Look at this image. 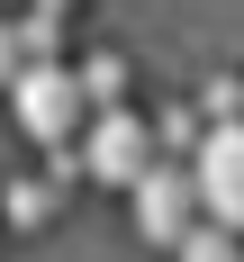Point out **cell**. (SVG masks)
Masks as SVG:
<instances>
[{"label": "cell", "mask_w": 244, "mask_h": 262, "mask_svg": "<svg viewBox=\"0 0 244 262\" xmlns=\"http://www.w3.org/2000/svg\"><path fill=\"white\" fill-rule=\"evenodd\" d=\"M190 181H199V217L235 226L244 235V118H217L190 154Z\"/></svg>", "instance_id": "obj_3"}, {"label": "cell", "mask_w": 244, "mask_h": 262, "mask_svg": "<svg viewBox=\"0 0 244 262\" xmlns=\"http://www.w3.org/2000/svg\"><path fill=\"white\" fill-rule=\"evenodd\" d=\"M9 108H18L27 145H46V154H73V145H81V127H91L81 73H63V63H27V73L9 81Z\"/></svg>", "instance_id": "obj_1"}, {"label": "cell", "mask_w": 244, "mask_h": 262, "mask_svg": "<svg viewBox=\"0 0 244 262\" xmlns=\"http://www.w3.org/2000/svg\"><path fill=\"white\" fill-rule=\"evenodd\" d=\"M217 118H244V81H235V73L208 81V127H217Z\"/></svg>", "instance_id": "obj_10"}, {"label": "cell", "mask_w": 244, "mask_h": 262, "mask_svg": "<svg viewBox=\"0 0 244 262\" xmlns=\"http://www.w3.org/2000/svg\"><path fill=\"white\" fill-rule=\"evenodd\" d=\"M0 208L18 217V226H46V217H54V181H9V190H0Z\"/></svg>", "instance_id": "obj_8"}, {"label": "cell", "mask_w": 244, "mask_h": 262, "mask_svg": "<svg viewBox=\"0 0 244 262\" xmlns=\"http://www.w3.org/2000/svg\"><path fill=\"white\" fill-rule=\"evenodd\" d=\"M18 73H27V54H18V27H0V91H9Z\"/></svg>", "instance_id": "obj_11"}, {"label": "cell", "mask_w": 244, "mask_h": 262, "mask_svg": "<svg viewBox=\"0 0 244 262\" xmlns=\"http://www.w3.org/2000/svg\"><path fill=\"white\" fill-rule=\"evenodd\" d=\"M18 54H27V63H54V54H63V27H54V9L18 18Z\"/></svg>", "instance_id": "obj_9"}, {"label": "cell", "mask_w": 244, "mask_h": 262, "mask_svg": "<svg viewBox=\"0 0 244 262\" xmlns=\"http://www.w3.org/2000/svg\"><path fill=\"white\" fill-rule=\"evenodd\" d=\"M172 262H244V235H235V226H217V217H199V226L172 244Z\"/></svg>", "instance_id": "obj_5"}, {"label": "cell", "mask_w": 244, "mask_h": 262, "mask_svg": "<svg viewBox=\"0 0 244 262\" xmlns=\"http://www.w3.org/2000/svg\"><path fill=\"white\" fill-rule=\"evenodd\" d=\"M199 136H208V118H199V108H163V118H154V154L181 163V154H199Z\"/></svg>", "instance_id": "obj_7"}, {"label": "cell", "mask_w": 244, "mask_h": 262, "mask_svg": "<svg viewBox=\"0 0 244 262\" xmlns=\"http://www.w3.org/2000/svg\"><path fill=\"white\" fill-rule=\"evenodd\" d=\"M81 100L91 108H127V54H91L81 63Z\"/></svg>", "instance_id": "obj_6"}, {"label": "cell", "mask_w": 244, "mask_h": 262, "mask_svg": "<svg viewBox=\"0 0 244 262\" xmlns=\"http://www.w3.org/2000/svg\"><path fill=\"white\" fill-rule=\"evenodd\" d=\"M73 163H81L100 190H136V181H145L163 154H154V127H145L136 108H91V127H81Z\"/></svg>", "instance_id": "obj_2"}, {"label": "cell", "mask_w": 244, "mask_h": 262, "mask_svg": "<svg viewBox=\"0 0 244 262\" xmlns=\"http://www.w3.org/2000/svg\"><path fill=\"white\" fill-rule=\"evenodd\" d=\"M190 226H199V181H190V163H172V154H163L154 172L136 181V235L172 253Z\"/></svg>", "instance_id": "obj_4"}]
</instances>
